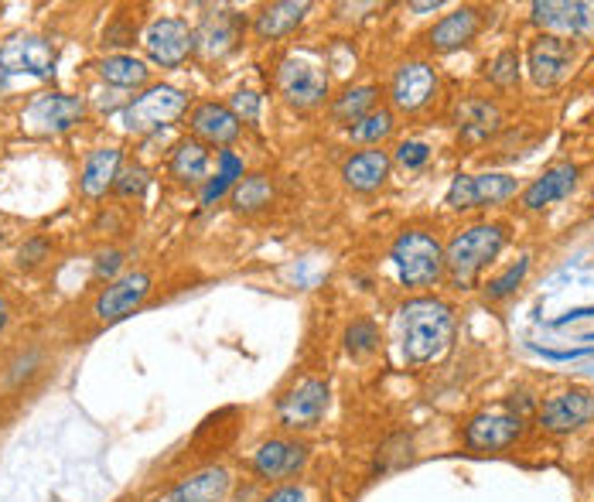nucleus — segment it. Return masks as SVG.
<instances>
[{
	"mask_svg": "<svg viewBox=\"0 0 594 502\" xmlns=\"http://www.w3.org/2000/svg\"><path fill=\"white\" fill-rule=\"evenodd\" d=\"M277 86L288 96L291 106L298 110H307V106H318L328 96V76L322 72V65H314L304 55H291L281 72H277Z\"/></svg>",
	"mask_w": 594,
	"mask_h": 502,
	"instance_id": "obj_9",
	"label": "nucleus"
},
{
	"mask_svg": "<svg viewBox=\"0 0 594 502\" xmlns=\"http://www.w3.org/2000/svg\"><path fill=\"white\" fill-rule=\"evenodd\" d=\"M328 407V386L322 380H301L298 386H291L281 404H277V414H281V424L291 430H307L325 417Z\"/></svg>",
	"mask_w": 594,
	"mask_h": 502,
	"instance_id": "obj_10",
	"label": "nucleus"
},
{
	"mask_svg": "<svg viewBox=\"0 0 594 502\" xmlns=\"http://www.w3.org/2000/svg\"><path fill=\"white\" fill-rule=\"evenodd\" d=\"M522 430H527V414L516 410L506 400V404L478 410L465 424L462 438H465V445L472 451H506V448H512L522 438Z\"/></svg>",
	"mask_w": 594,
	"mask_h": 502,
	"instance_id": "obj_4",
	"label": "nucleus"
},
{
	"mask_svg": "<svg viewBox=\"0 0 594 502\" xmlns=\"http://www.w3.org/2000/svg\"><path fill=\"white\" fill-rule=\"evenodd\" d=\"M413 11H434L438 8V0H428V4H410Z\"/></svg>",
	"mask_w": 594,
	"mask_h": 502,
	"instance_id": "obj_43",
	"label": "nucleus"
},
{
	"mask_svg": "<svg viewBox=\"0 0 594 502\" xmlns=\"http://www.w3.org/2000/svg\"><path fill=\"white\" fill-rule=\"evenodd\" d=\"M99 76L110 86H144L148 83V65L133 55H110L99 62Z\"/></svg>",
	"mask_w": 594,
	"mask_h": 502,
	"instance_id": "obj_28",
	"label": "nucleus"
},
{
	"mask_svg": "<svg viewBox=\"0 0 594 502\" xmlns=\"http://www.w3.org/2000/svg\"><path fill=\"white\" fill-rule=\"evenodd\" d=\"M273 199V189L263 174H250V178H239L236 189H233V205L239 212H257L263 205H270Z\"/></svg>",
	"mask_w": 594,
	"mask_h": 502,
	"instance_id": "obj_30",
	"label": "nucleus"
},
{
	"mask_svg": "<svg viewBox=\"0 0 594 502\" xmlns=\"http://www.w3.org/2000/svg\"><path fill=\"white\" fill-rule=\"evenodd\" d=\"M188 106V96L174 86H151L148 93L137 96L127 110H123V127L130 133H148L158 130L171 120H179Z\"/></svg>",
	"mask_w": 594,
	"mask_h": 502,
	"instance_id": "obj_6",
	"label": "nucleus"
},
{
	"mask_svg": "<svg viewBox=\"0 0 594 502\" xmlns=\"http://www.w3.org/2000/svg\"><path fill=\"white\" fill-rule=\"evenodd\" d=\"M390 257L407 287H434L444 277V246L424 229H403Z\"/></svg>",
	"mask_w": 594,
	"mask_h": 502,
	"instance_id": "obj_3",
	"label": "nucleus"
},
{
	"mask_svg": "<svg viewBox=\"0 0 594 502\" xmlns=\"http://www.w3.org/2000/svg\"><path fill=\"white\" fill-rule=\"evenodd\" d=\"M307 464V445L291 438H270L253 455V472L267 482H281L298 476Z\"/></svg>",
	"mask_w": 594,
	"mask_h": 502,
	"instance_id": "obj_15",
	"label": "nucleus"
},
{
	"mask_svg": "<svg viewBox=\"0 0 594 502\" xmlns=\"http://www.w3.org/2000/svg\"><path fill=\"white\" fill-rule=\"evenodd\" d=\"M376 342H379V332H376L372 321H353V325H348V332H345V349L353 352V355L372 352Z\"/></svg>",
	"mask_w": 594,
	"mask_h": 502,
	"instance_id": "obj_35",
	"label": "nucleus"
},
{
	"mask_svg": "<svg viewBox=\"0 0 594 502\" xmlns=\"http://www.w3.org/2000/svg\"><path fill=\"white\" fill-rule=\"evenodd\" d=\"M348 133H353V140L359 143H379V140H387L393 133V114L390 110H372L366 114L359 124L348 127Z\"/></svg>",
	"mask_w": 594,
	"mask_h": 502,
	"instance_id": "obj_32",
	"label": "nucleus"
},
{
	"mask_svg": "<svg viewBox=\"0 0 594 502\" xmlns=\"http://www.w3.org/2000/svg\"><path fill=\"white\" fill-rule=\"evenodd\" d=\"M397 161L403 168H424L431 161V148L424 140H403L400 148H397Z\"/></svg>",
	"mask_w": 594,
	"mask_h": 502,
	"instance_id": "obj_37",
	"label": "nucleus"
},
{
	"mask_svg": "<svg viewBox=\"0 0 594 502\" xmlns=\"http://www.w3.org/2000/svg\"><path fill=\"white\" fill-rule=\"evenodd\" d=\"M574 65V49L564 39H553V34H540L530 45V76L537 86H557Z\"/></svg>",
	"mask_w": 594,
	"mask_h": 502,
	"instance_id": "obj_17",
	"label": "nucleus"
},
{
	"mask_svg": "<svg viewBox=\"0 0 594 502\" xmlns=\"http://www.w3.org/2000/svg\"><path fill=\"white\" fill-rule=\"evenodd\" d=\"M527 270H530V260L522 257L519 264H512L506 274H499V277H493L485 284V298L488 301H503V298H509V295H516V287L522 284V277H527Z\"/></svg>",
	"mask_w": 594,
	"mask_h": 502,
	"instance_id": "obj_33",
	"label": "nucleus"
},
{
	"mask_svg": "<svg viewBox=\"0 0 594 502\" xmlns=\"http://www.w3.org/2000/svg\"><path fill=\"white\" fill-rule=\"evenodd\" d=\"M148 182H151V178H148V171L141 168V164H130V168H123L120 174H117V192L120 195H141L144 189H148Z\"/></svg>",
	"mask_w": 594,
	"mask_h": 502,
	"instance_id": "obj_36",
	"label": "nucleus"
},
{
	"mask_svg": "<svg viewBox=\"0 0 594 502\" xmlns=\"http://www.w3.org/2000/svg\"><path fill=\"white\" fill-rule=\"evenodd\" d=\"M0 68L18 72V76H52L55 68V49L39 39V34H18L4 49H0Z\"/></svg>",
	"mask_w": 594,
	"mask_h": 502,
	"instance_id": "obj_14",
	"label": "nucleus"
},
{
	"mask_svg": "<svg viewBox=\"0 0 594 502\" xmlns=\"http://www.w3.org/2000/svg\"><path fill=\"white\" fill-rule=\"evenodd\" d=\"M83 114H86V106H83V99H76V96H42V99H34V103L28 106L24 117H21V124H24L31 133L48 137V133L73 130V127L83 120Z\"/></svg>",
	"mask_w": 594,
	"mask_h": 502,
	"instance_id": "obj_12",
	"label": "nucleus"
},
{
	"mask_svg": "<svg viewBox=\"0 0 594 502\" xmlns=\"http://www.w3.org/2000/svg\"><path fill=\"white\" fill-rule=\"evenodd\" d=\"M574 185H577V168L574 164H553L540 178H533V185L522 192V209H530V212L547 209L553 202L568 199L574 192Z\"/></svg>",
	"mask_w": 594,
	"mask_h": 502,
	"instance_id": "obj_18",
	"label": "nucleus"
},
{
	"mask_svg": "<svg viewBox=\"0 0 594 502\" xmlns=\"http://www.w3.org/2000/svg\"><path fill=\"white\" fill-rule=\"evenodd\" d=\"M144 49H148L151 62L174 68V65H182L188 58V52L195 49V31L179 18H161V21L148 24Z\"/></svg>",
	"mask_w": 594,
	"mask_h": 502,
	"instance_id": "obj_11",
	"label": "nucleus"
},
{
	"mask_svg": "<svg viewBox=\"0 0 594 502\" xmlns=\"http://www.w3.org/2000/svg\"><path fill=\"white\" fill-rule=\"evenodd\" d=\"M151 295V277L148 274H123L117 277L110 287H102V295L93 305V314L99 321H120L127 314H133L137 308L144 305V298Z\"/></svg>",
	"mask_w": 594,
	"mask_h": 502,
	"instance_id": "obj_13",
	"label": "nucleus"
},
{
	"mask_svg": "<svg viewBox=\"0 0 594 502\" xmlns=\"http://www.w3.org/2000/svg\"><path fill=\"white\" fill-rule=\"evenodd\" d=\"M407 363H434L454 342V311L438 298H413L400 311Z\"/></svg>",
	"mask_w": 594,
	"mask_h": 502,
	"instance_id": "obj_1",
	"label": "nucleus"
},
{
	"mask_svg": "<svg viewBox=\"0 0 594 502\" xmlns=\"http://www.w3.org/2000/svg\"><path fill=\"white\" fill-rule=\"evenodd\" d=\"M390 93H393L397 110H407V114L424 110L438 93V72L428 62H407L397 68Z\"/></svg>",
	"mask_w": 594,
	"mask_h": 502,
	"instance_id": "obj_16",
	"label": "nucleus"
},
{
	"mask_svg": "<svg viewBox=\"0 0 594 502\" xmlns=\"http://www.w3.org/2000/svg\"><path fill=\"white\" fill-rule=\"evenodd\" d=\"M516 178L509 174H458L451 182L444 205L454 212H468V209H482V205H499L506 199L516 195Z\"/></svg>",
	"mask_w": 594,
	"mask_h": 502,
	"instance_id": "obj_8",
	"label": "nucleus"
},
{
	"mask_svg": "<svg viewBox=\"0 0 594 502\" xmlns=\"http://www.w3.org/2000/svg\"><path fill=\"white\" fill-rule=\"evenodd\" d=\"M594 308H577V311H568L564 318H557V325H568V321H577V318H591Z\"/></svg>",
	"mask_w": 594,
	"mask_h": 502,
	"instance_id": "obj_41",
	"label": "nucleus"
},
{
	"mask_svg": "<svg viewBox=\"0 0 594 502\" xmlns=\"http://www.w3.org/2000/svg\"><path fill=\"white\" fill-rule=\"evenodd\" d=\"M239 178H242V161H239L233 151H223V154H219V171H216L213 182L205 185L202 202H205V205H213L216 199H223V195H226V189H229V185H236V182H239Z\"/></svg>",
	"mask_w": 594,
	"mask_h": 502,
	"instance_id": "obj_31",
	"label": "nucleus"
},
{
	"mask_svg": "<svg viewBox=\"0 0 594 502\" xmlns=\"http://www.w3.org/2000/svg\"><path fill=\"white\" fill-rule=\"evenodd\" d=\"M208 171V148L202 140H185L171 154V174L179 182H202Z\"/></svg>",
	"mask_w": 594,
	"mask_h": 502,
	"instance_id": "obj_27",
	"label": "nucleus"
},
{
	"mask_svg": "<svg viewBox=\"0 0 594 502\" xmlns=\"http://www.w3.org/2000/svg\"><path fill=\"white\" fill-rule=\"evenodd\" d=\"M239 34H242V18L233 11H216V14H208L202 21V28L195 31V49L208 58L226 55L229 49H236Z\"/></svg>",
	"mask_w": 594,
	"mask_h": 502,
	"instance_id": "obj_20",
	"label": "nucleus"
},
{
	"mask_svg": "<svg viewBox=\"0 0 594 502\" xmlns=\"http://www.w3.org/2000/svg\"><path fill=\"white\" fill-rule=\"evenodd\" d=\"M591 420H594V393L584 386L553 393V397H547L537 410V427L553 438L574 435V430H581Z\"/></svg>",
	"mask_w": 594,
	"mask_h": 502,
	"instance_id": "obj_5",
	"label": "nucleus"
},
{
	"mask_svg": "<svg viewBox=\"0 0 594 502\" xmlns=\"http://www.w3.org/2000/svg\"><path fill=\"white\" fill-rule=\"evenodd\" d=\"M376 96H379V89L376 86H356V89H345L338 99H335V106H332V114H335V120H342V124H359L366 114H372L376 110Z\"/></svg>",
	"mask_w": 594,
	"mask_h": 502,
	"instance_id": "obj_29",
	"label": "nucleus"
},
{
	"mask_svg": "<svg viewBox=\"0 0 594 502\" xmlns=\"http://www.w3.org/2000/svg\"><path fill=\"white\" fill-rule=\"evenodd\" d=\"M229 110H233L239 120L253 124V120H257V114H260V96H257V93H250V89H239V93L233 96V106H229Z\"/></svg>",
	"mask_w": 594,
	"mask_h": 502,
	"instance_id": "obj_38",
	"label": "nucleus"
},
{
	"mask_svg": "<svg viewBox=\"0 0 594 502\" xmlns=\"http://www.w3.org/2000/svg\"><path fill=\"white\" fill-rule=\"evenodd\" d=\"M117 174H120V151L117 148H99L86 158L83 168V192L89 199H99L107 189L117 185Z\"/></svg>",
	"mask_w": 594,
	"mask_h": 502,
	"instance_id": "obj_26",
	"label": "nucleus"
},
{
	"mask_svg": "<svg viewBox=\"0 0 594 502\" xmlns=\"http://www.w3.org/2000/svg\"><path fill=\"white\" fill-rule=\"evenodd\" d=\"M263 502H307V495L298 485H281V489H273Z\"/></svg>",
	"mask_w": 594,
	"mask_h": 502,
	"instance_id": "obj_40",
	"label": "nucleus"
},
{
	"mask_svg": "<svg viewBox=\"0 0 594 502\" xmlns=\"http://www.w3.org/2000/svg\"><path fill=\"white\" fill-rule=\"evenodd\" d=\"M229 485H233L229 469L213 464V469H202L192 479H185L179 489L168 495V502H223Z\"/></svg>",
	"mask_w": 594,
	"mask_h": 502,
	"instance_id": "obj_22",
	"label": "nucleus"
},
{
	"mask_svg": "<svg viewBox=\"0 0 594 502\" xmlns=\"http://www.w3.org/2000/svg\"><path fill=\"white\" fill-rule=\"evenodd\" d=\"M4 325H8V301L0 298V329H4Z\"/></svg>",
	"mask_w": 594,
	"mask_h": 502,
	"instance_id": "obj_42",
	"label": "nucleus"
},
{
	"mask_svg": "<svg viewBox=\"0 0 594 502\" xmlns=\"http://www.w3.org/2000/svg\"><path fill=\"white\" fill-rule=\"evenodd\" d=\"M311 11L307 0H281V4H270L257 14V34L260 39H284V34H291L304 14Z\"/></svg>",
	"mask_w": 594,
	"mask_h": 502,
	"instance_id": "obj_25",
	"label": "nucleus"
},
{
	"mask_svg": "<svg viewBox=\"0 0 594 502\" xmlns=\"http://www.w3.org/2000/svg\"><path fill=\"white\" fill-rule=\"evenodd\" d=\"M488 83H496L499 89H509L519 83V55L516 49H506L499 52L493 62H488Z\"/></svg>",
	"mask_w": 594,
	"mask_h": 502,
	"instance_id": "obj_34",
	"label": "nucleus"
},
{
	"mask_svg": "<svg viewBox=\"0 0 594 502\" xmlns=\"http://www.w3.org/2000/svg\"><path fill=\"white\" fill-rule=\"evenodd\" d=\"M533 24L553 39H594V4L587 0H537Z\"/></svg>",
	"mask_w": 594,
	"mask_h": 502,
	"instance_id": "obj_7",
	"label": "nucleus"
},
{
	"mask_svg": "<svg viewBox=\"0 0 594 502\" xmlns=\"http://www.w3.org/2000/svg\"><path fill=\"white\" fill-rule=\"evenodd\" d=\"M120 264H123V254H120V249H107V254H99V260H96V274H99V277L117 274Z\"/></svg>",
	"mask_w": 594,
	"mask_h": 502,
	"instance_id": "obj_39",
	"label": "nucleus"
},
{
	"mask_svg": "<svg viewBox=\"0 0 594 502\" xmlns=\"http://www.w3.org/2000/svg\"><path fill=\"white\" fill-rule=\"evenodd\" d=\"M192 130L208 143H233L239 137V117L223 103H202L192 114Z\"/></svg>",
	"mask_w": 594,
	"mask_h": 502,
	"instance_id": "obj_23",
	"label": "nucleus"
},
{
	"mask_svg": "<svg viewBox=\"0 0 594 502\" xmlns=\"http://www.w3.org/2000/svg\"><path fill=\"white\" fill-rule=\"evenodd\" d=\"M390 154L387 151H359L342 164V178L353 192H376L390 178Z\"/></svg>",
	"mask_w": 594,
	"mask_h": 502,
	"instance_id": "obj_19",
	"label": "nucleus"
},
{
	"mask_svg": "<svg viewBox=\"0 0 594 502\" xmlns=\"http://www.w3.org/2000/svg\"><path fill=\"white\" fill-rule=\"evenodd\" d=\"M503 124V114L496 103L488 99H465L458 106V130H462V140L465 143H482L488 140Z\"/></svg>",
	"mask_w": 594,
	"mask_h": 502,
	"instance_id": "obj_24",
	"label": "nucleus"
},
{
	"mask_svg": "<svg viewBox=\"0 0 594 502\" xmlns=\"http://www.w3.org/2000/svg\"><path fill=\"white\" fill-rule=\"evenodd\" d=\"M482 28V18L475 8H462V11H454L447 18H441L431 34H428V42L434 52H454V49H465L475 42V34Z\"/></svg>",
	"mask_w": 594,
	"mask_h": 502,
	"instance_id": "obj_21",
	"label": "nucleus"
},
{
	"mask_svg": "<svg viewBox=\"0 0 594 502\" xmlns=\"http://www.w3.org/2000/svg\"><path fill=\"white\" fill-rule=\"evenodd\" d=\"M506 246V229L503 226H468L454 236L444 249V274L447 280L458 287V291H468V287L478 280V274L493 264Z\"/></svg>",
	"mask_w": 594,
	"mask_h": 502,
	"instance_id": "obj_2",
	"label": "nucleus"
}]
</instances>
